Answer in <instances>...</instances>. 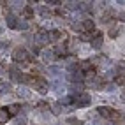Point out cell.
Listing matches in <instances>:
<instances>
[{"label": "cell", "mask_w": 125, "mask_h": 125, "mask_svg": "<svg viewBox=\"0 0 125 125\" xmlns=\"http://www.w3.org/2000/svg\"><path fill=\"white\" fill-rule=\"evenodd\" d=\"M12 56H14V60H16V62H21V63H27V62L32 60V58H30V53H28L25 48H18V49L14 51Z\"/></svg>", "instance_id": "1"}, {"label": "cell", "mask_w": 125, "mask_h": 125, "mask_svg": "<svg viewBox=\"0 0 125 125\" xmlns=\"http://www.w3.org/2000/svg\"><path fill=\"white\" fill-rule=\"evenodd\" d=\"M72 99H74V102H76L78 107L90 106V102H92V99H90V95L86 94V92H83V94H79V95H76V97H72Z\"/></svg>", "instance_id": "2"}, {"label": "cell", "mask_w": 125, "mask_h": 125, "mask_svg": "<svg viewBox=\"0 0 125 125\" xmlns=\"http://www.w3.org/2000/svg\"><path fill=\"white\" fill-rule=\"evenodd\" d=\"M34 86H35V90L39 94H48V81L37 78V79H34Z\"/></svg>", "instance_id": "3"}, {"label": "cell", "mask_w": 125, "mask_h": 125, "mask_svg": "<svg viewBox=\"0 0 125 125\" xmlns=\"http://www.w3.org/2000/svg\"><path fill=\"white\" fill-rule=\"evenodd\" d=\"M88 86L90 88H95V90H104V79L95 76L94 79H88Z\"/></svg>", "instance_id": "4"}, {"label": "cell", "mask_w": 125, "mask_h": 125, "mask_svg": "<svg viewBox=\"0 0 125 125\" xmlns=\"http://www.w3.org/2000/svg\"><path fill=\"white\" fill-rule=\"evenodd\" d=\"M67 78H69L72 83H79V81L83 79V72L78 69V71H74V72H69V74H67Z\"/></svg>", "instance_id": "5"}, {"label": "cell", "mask_w": 125, "mask_h": 125, "mask_svg": "<svg viewBox=\"0 0 125 125\" xmlns=\"http://www.w3.org/2000/svg\"><path fill=\"white\" fill-rule=\"evenodd\" d=\"M5 25L9 28H16V27H18V20H16V16L14 14H7L5 16Z\"/></svg>", "instance_id": "6"}, {"label": "cell", "mask_w": 125, "mask_h": 125, "mask_svg": "<svg viewBox=\"0 0 125 125\" xmlns=\"http://www.w3.org/2000/svg\"><path fill=\"white\" fill-rule=\"evenodd\" d=\"M83 30H85V32H94L95 30V23L92 20H85V21H83Z\"/></svg>", "instance_id": "7"}, {"label": "cell", "mask_w": 125, "mask_h": 125, "mask_svg": "<svg viewBox=\"0 0 125 125\" xmlns=\"http://www.w3.org/2000/svg\"><path fill=\"white\" fill-rule=\"evenodd\" d=\"M111 109L109 107H97V115H101V116H104V118H111Z\"/></svg>", "instance_id": "8"}, {"label": "cell", "mask_w": 125, "mask_h": 125, "mask_svg": "<svg viewBox=\"0 0 125 125\" xmlns=\"http://www.w3.org/2000/svg\"><path fill=\"white\" fill-rule=\"evenodd\" d=\"M32 16H34V7H32V5H25V9H23V18H25V20H30Z\"/></svg>", "instance_id": "9"}, {"label": "cell", "mask_w": 125, "mask_h": 125, "mask_svg": "<svg viewBox=\"0 0 125 125\" xmlns=\"http://www.w3.org/2000/svg\"><path fill=\"white\" fill-rule=\"evenodd\" d=\"M20 76H21V72L18 69V65H12V67H11V78L14 81H20Z\"/></svg>", "instance_id": "10"}, {"label": "cell", "mask_w": 125, "mask_h": 125, "mask_svg": "<svg viewBox=\"0 0 125 125\" xmlns=\"http://www.w3.org/2000/svg\"><path fill=\"white\" fill-rule=\"evenodd\" d=\"M18 95H20V97H23V99H30V95H32V94H30V90H28V88L20 86V88H18Z\"/></svg>", "instance_id": "11"}, {"label": "cell", "mask_w": 125, "mask_h": 125, "mask_svg": "<svg viewBox=\"0 0 125 125\" xmlns=\"http://www.w3.org/2000/svg\"><path fill=\"white\" fill-rule=\"evenodd\" d=\"M71 94H76V95L83 94V85L81 83H74V85L71 86Z\"/></svg>", "instance_id": "12"}, {"label": "cell", "mask_w": 125, "mask_h": 125, "mask_svg": "<svg viewBox=\"0 0 125 125\" xmlns=\"http://www.w3.org/2000/svg\"><path fill=\"white\" fill-rule=\"evenodd\" d=\"M9 118H11L9 111H7V109H0V123H5Z\"/></svg>", "instance_id": "13"}, {"label": "cell", "mask_w": 125, "mask_h": 125, "mask_svg": "<svg viewBox=\"0 0 125 125\" xmlns=\"http://www.w3.org/2000/svg\"><path fill=\"white\" fill-rule=\"evenodd\" d=\"M48 74H51V76H60V74H62V69L56 67V65H53V67H48Z\"/></svg>", "instance_id": "14"}, {"label": "cell", "mask_w": 125, "mask_h": 125, "mask_svg": "<svg viewBox=\"0 0 125 125\" xmlns=\"http://www.w3.org/2000/svg\"><path fill=\"white\" fill-rule=\"evenodd\" d=\"M7 111H9V115L16 116V115L20 113V104H11L9 107H7Z\"/></svg>", "instance_id": "15"}, {"label": "cell", "mask_w": 125, "mask_h": 125, "mask_svg": "<svg viewBox=\"0 0 125 125\" xmlns=\"http://www.w3.org/2000/svg\"><path fill=\"white\" fill-rule=\"evenodd\" d=\"M67 9H69V11H78V9H81V2H67Z\"/></svg>", "instance_id": "16"}, {"label": "cell", "mask_w": 125, "mask_h": 125, "mask_svg": "<svg viewBox=\"0 0 125 125\" xmlns=\"http://www.w3.org/2000/svg\"><path fill=\"white\" fill-rule=\"evenodd\" d=\"M48 34H49V41H56V39H60V30H49L48 32Z\"/></svg>", "instance_id": "17"}, {"label": "cell", "mask_w": 125, "mask_h": 125, "mask_svg": "<svg viewBox=\"0 0 125 125\" xmlns=\"http://www.w3.org/2000/svg\"><path fill=\"white\" fill-rule=\"evenodd\" d=\"M41 56H42L44 62H48V60H53L55 53H53V51H42V53H41Z\"/></svg>", "instance_id": "18"}, {"label": "cell", "mask_w": 125, "mask_h": 125, "mask_svg": "<svg viewBox=\"0 0 125 125\" xmlns=\"http://www.w3.org/2000/svg\"><path fill=\"white\" fill-rule=\"evenodd\" d=\"M90 44L94 46L95 49H99V48L102 46V37H95V39H92V42H90Z\"/></svg>", "instance_id": "19"}, {"label": "cell", "mask_w": 125, "mask_h": 125, "mask_svg": "<svg viewBox=\"0 0 125 125\" xmlns=\"http://www.w3.org/2000/svg\"><path fill=\"white\" fill-rule=\"evenodd\" d=\"M16 28H20V30H27L28 28V21L27 20H18V27H16Z\"/></svg>", "instance_id": "20"}, {"label": "cell", "mask_w": 125, "mask_h": 125, "mask_svg": "<svg viewBox=\"0 0 125 125\" xmlns=\"http://www.w3.org/2000/svg\"><path fill=\"white\" fill-rule=\"evenodd\" d=\"M39 14L42 16V18H49V16H51V11H49L48 7H41V9H39Z\"/></svg>", "instance_id": "21"}, {"label": "cell", "mask_w": 125, "mask_h": 125, "mask_svg": "<svg viewBox=\"0 0 125 125\" xmlns=\"http://www.w3.org/2000/svg\"><path fill=\"white\" fill-rule=\"evenodd\" d=\"M71 102H74V99H72V97H62L58 104H60V106H69Z\"/></svg>", "instance_id": "22"}, {"label": "cell", "mask_w": 125, "mask_h": 125, "mask_svg": "<svg viewBox=\"0 0 125 125\" xmlns=\"http://www.w3.org/2000/svg\"><path fill=\"white\" fill-rule=\"evenodd\" d=\"M90 65H92V62H88V60H85V62H81L79 63V71H90Z\"/></svg>", "instance_id": "23"}, {"label": "cell", "mask_w": 125, "mask_h": 125, "mask_svg": "<svg viewBox=\"0 0 125 125\" xmlns=\"http://www.w3.org/2000/svg\"><path fill=\"white\" fill-rule=\"evenodd\" d=\"M65 51H67V49H65V46H58V48L55 49L56 55H65Z\"/></svg>", "instance_id": "24"}, {"label": "cell", "mask_w": 125, "mask_h": 125, "mask_svg": "<svg viewBox=\"0 0 125 125\" xmlns=\"http://www.w3.org/2000/svg\"><path fill=\"white\" fill-rule=\"evenodd\" d=\"M81 9H83V11H92V4H88V2H81Z\"/></svg>", "instance_id": "25"}, {"label": "cell", "mask_w": 125, "mask_h": 125, "mask_svg": "<svg viewBox=\"0 0 125 125\" xmlns=\"http://www.w3.org/2000/svg\"><path fill=\"white\" fill-rule=\"evenodd\" d=\"M9 88H11L9 85H0V94H2V95L7 94V92H9Z\"/></svg>", "instance_id": "26"}, {"label": "cell", "mask_w": 125, "mask_h": 125, "mask_svg": "<svg viewBox=\"0 0 125 125\" xmlns=\"http://www.w3.org/2000/svg\"><path fill=\"white\" fill-rule=\"evenodd\" d=\"M12 7H14V9H25L23 2H12Z\"/></svg>", "instance_id": "27"}, {"label": "cell", "mask_w": 125, "mask_h": 125, "mask_svg": "<svg viewBox=\"0 0 125 125\" xmlns=\"http://www.w3.org/2000/svg\"><path fill=\"white\" fill-rule=\"evenodd\" d=\"M53 111H55L56 115H58V113H62V106L58 104V102H56V104H53Z\"/></svg>", "instance_id": "28"}, {"label": "cell", "mask_w": 125, "mask_h": 125, "mask_svg": "<svg viewBox=\"0 0 125 125\" xmlns=\"http://www.w3.org/2000/svg\"><path fill=\"white\" fill-rule=\"evenodd\" d=\"M9 48V41H0V49H7Z\"/></svg>", "instance_id": "29"}, {"label": "cell", "mask_w": 125, "mask_h": 125, "mask_svg": "<svg viewBox=\"0 0 125 125\" xmlns=\"http://www.w3.org/2000/svg\"><path fill=\"white\" fill-rule=\"evenodd\" d=\"M67 122H69V123H71V125H83V123H81V122H79V120H76V118H69V120H67Z\"/></svg>", "instance_id": "30"}, {"label": "cell", "mask_w": 125, "mask_h": 125, "mask_svg": "<svg viewBox=\"0 0 125 125\" xmlns=\"http://www.w3.org/2000/svg\"><path fill=\"white\" fill-rule=\"evenodd\" d=\"M104 90H107V92H113L115 90V85H113V83H109V85H106V88Z\"/></svg>", "instance_id": "31"}, {"label": "cell", "mask_w": 125, "mask_h": 125, "mask_svg": "<svg viewBox=\"0 0 125 125\" xmlns=\"http://www.w3.org/2000/svg\"><path fill=\"white\" fill-rule=\"evenodd\" d=\"M72 28H74V30H83V27H81V25H78V23H72Z\"/></svg>", "instance_id": "32"}, {"label": "cell", "mask_w": 125, "mask_h": 125, "mask_svg": "<svg viewBox=\"0 0 125 125\" xmlns=\"http://www.w3.org/2000/svg\"><path fill=\"white\" fill-rule=\"evenodd\" d=\"M109 37H116V28H111L109 30Z\"/></svg>", "instance_id": "33"}, {"label": "cell", "mask_w": 125, "mask_h": 125, "mask_svg": "<svg viewBox=\"0 0 125 125\" xmlns=\"http://www.w3.org/2000/svg\"><path fill=\"white\" fill-rule=\"evenodd\" d=\"M48 4H51V5H58L60 2H58V0H48Z\"/></svg>", "instance_id": "34"}, {"label": "cell", "mask_w": 125, "mask_h": 125, "mask_svg": "<svg viewBox=\"0 0 125 125\" xmlns=\"http://www.w3.org/2000/svg\"><path fill=\"white\" fill-rule=\"evenodd\" d=\"M32 53L37 55V53H39V48H35V46H34V48H32Z\"/></svg>", "instance_id": "35"}, {"label": "cell", "mask_w": 125, "mask_h": 125, "mask_svg": "<svg viewBox=\"0 0 125 125\" xmlns=\"http://www.w3.org/2000/svg\"><path fill=\"white\" fill-rule=\"evenodd\" d=\"M118 67H120V69H123V71H125V62H120V63H118Z\"/></svg>", "instance_id": "36"}, {"label": "cell", "mask_w": 125, "mask_h": 125, "mask_svg": "<svg viewBox=\"0 0 125 125\" xmlns=\"http://www.w3.org/2000/svg\"><path fill=\"white\" fill-rule=\"evenodd\" d=\"M122 101H123V102H125V94H123V95H122Z\"/></svg>", "instance_id": "37"}, {"label": "cell", "mask_w": 125, "mask_h": 125, "mask_svg": "<svg viewBox=\"0 0 125 125\" xmlns=\"http://www.w3.org/2000/svg\"><path fill=\"white\" fill-rule=\"evenodd\" d=\"M106 125H115V123H106Z\"/></svg>", "instance_id": "38"}]
</instances>
